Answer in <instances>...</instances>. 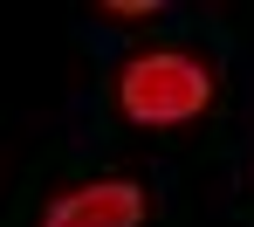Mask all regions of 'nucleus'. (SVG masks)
<instances>
[{"label": "nucleus", "mask_w": 254, "mask_h": 227, "mask_svg": "<svg viewBox=\"0 0 254 227\" xmlns=\"http://www.w3.org/2000/svg\"><path fill=\"white\" fill-rule=\"evenodd\" d=\"M117 96H124V110L137 124H179V117L206 110L213 83H206V69L186 62V55H137L124 69V83H117Z\"/></svg>", "instance_id": "f257e3e1"}, {"label": "nucleus", "mask_w": 254, "mask_h": 227, "mask_svg": "<svg viewBox=\"0 0 254 227\" xmlns=\"http://www.w3.org/2000/svg\"><path fill=\"white\" fill-rule=\"evenodd\" d=\"M144 214V200H137V186L110 179V186H83V193H62L55 207H48L42 227H137Z\"/></svg>", "instance_id": "f03ea898"}]
</instances>
